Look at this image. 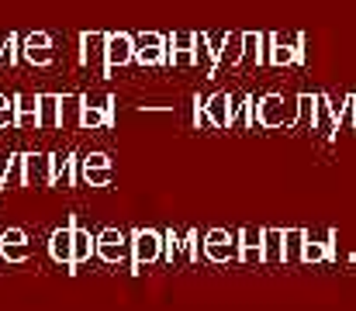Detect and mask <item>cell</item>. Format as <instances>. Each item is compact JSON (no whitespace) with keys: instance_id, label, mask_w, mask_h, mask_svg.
<instances>
[{"instance_id":"cb8c5ba5","label":"cell","mask_w":356,"mask_h":311,"mask_svg":"<svg viewBox=\"0 0 356 311\" xmlns=\"http://www.w3.org/2000/svg\"><path fill=\"white\" fill-rule=\"evenodd\" d=\"M343 128H356V94L343 97V111H339V131Z\"/></svg>"},{"instance_id":"83f0119b","label":"cell","mask_w":356,"mask_h":311,"mask_svg":"<svg viewBox=\"0 0 356 311\" xmlns=\"http://www.w3.org/2000/svg\"><path fill=\"white\" fill-rule=\"evenodd\" d=\"M0 128H14V97L0 94Z\"/></svg>"},{"instance_id":"9c48e42d","label":"cell","mask_w":356,"mask_h":311,"mask_svg":"<svg viewBox=\"0 0 356 311\" xmlns=\"http://www.w3.org/2000/svg\"><path fill=\"white\" fill-rule=\"evenodd\" d=\"M166 38L163 35H156V31H142L138 38H135V59L142 63V66H159L163 59H166Z\"/></svg>"},{"instance_id":"52a82bcc","label":"cell","mask_w":356,"mask_h":311,"mask_svg":"<svg viewBox=\"0 0 356 311\" xmlns=\"http://www.w3.org/2000/svg\"><path fill=\"white\" fill-rule=\"evenodd\" d=\"M339 111H343V104H332L325 94H315V118H312L315 131H322L325 138H332L339 131Z\"/></svg>"},{"instance_id":"f1b7e54d","label":"cell","mask_w":356,"mask_h":311,"mask_svg":"<svg viewBox=\"0 0 356 311\" xmlns=\"http://www.w3.org/2000/svg\"><path fill=\"white\" fill-rule=\"evenodd\" d=\"M315 118V97L312 94H301L298 97V121H312Z\"/></svg>"},{"instance_id":"9a60e30c","label":"cell","mask_w":356,"mask_h":311,"mask_svg":"<svg viewBox=\"0 0 356 311\" xmlns=\"http://www.w3.org/2000/svg\"><path fill=\"white\" fill-rule=\"evenodd\" d=\"M83 94H63L59 97V128H80V118H83Z\"/></svg>"},{"instance_id":"603a6c76","label":"cell","mask_w":356,"mask_h":311,"mask_svg":"<svg viewBox=\"0 0 356 311\" xmlns=\"http://www.w3.org/2000/svg\"><path fill=\"white\" fill-rule=\"evenodd\" d=\"M218 56H222V63H229V66L242 63V31L225 35V49H218Z\"/></svg>"},{"instance_id":"e0dca14e","label":"cell","mask_w":356,"mask_h":311,"mask_svg":"<svg viewBox=\"0 0 356 311\" xmlns=\"http://www.w3.org/2000/svg\"><path fill=\"white\" fill-rule=\"evenodd\" d=\"M14 128H38V97H14Z\"/></svg>"},{"instance_id":"3957f363","label":"cell","mask_w":356,"mask_h":311,"mask_svg":"<svg viewBox=\"0 0 356 311\" xmlns=\"http://www.w3.org/2000/svg\"><path fill=\"white\" fill-rule=\"evenodd\" d=\"M242 256V242H238V232L229 235L225 228H211L204 235V260L211 263H236Z\"/></svg>"},{"instance_id":"5b68a950","label":"cell","mask_w":356,"mask_h":311,"mask_svg":"<svg viewBox=\"0 0 356 311\" xmlns=\"http://www.w3.org/2000/svg\"><path fill=\"white\" fill-rule=\"evenodd\" d=\"M73 228H76V221L70 218L63 228H56V232L49 235V256H52L59 266H66L70 273H73Z\"/></svg>"},{"instance_id":"5bb4252c","label":"cell","mask_w":356,"mask_h":311,"mask_svg":"<svg viewBox=\"0 0 356 311\" xmlns=\"http://www.w3.org/2000/svg\"><path fill=\"white\" fill-rule=\"evenodd\" d=\"M76 166H80V156L76 152L52 156V187H73L76 184Z\"/></svg>"},{"instance_id":"6da1fadb","label":"cell","mask_w":356,"mask_h":311,"mask_svg":"<svg viewBox=\"0 0 356 311\" xmlns=\"http://www.w3.org/2000/svg\"><path fill=\"white\" fill-rule=\"evenodd\" d=\"M294 128L298 125V101H284L280 94H266L252 101V128Z\"/></svg>"},{"instance_id":"7c38bea8","label":"cell","mask_w":356,"mask_h":311,"mask_svg":"<svg viewBox=\"0 0 356 311\" xmlns=\"http://www.w3.org/2000/svg\"><path fill=\"white\" fill-rule=\"evenodd\" d=\"M332 242H336V232L325 228V232H308L305 235V253H301V263H322L332 256Z\"/></svg>"},{"instance_id":"4fadbf2b","label":"cell","mask_w":356,"mask_h":311,"mask_svg":"<svg viewBox=\"0 0 356 311\" xmlns=\"http://www.w3.org/2000/svg\"><path fill=\"white\" fill-rule=\"evenodd\" d=\"M131 59H135V38H131V35H124V31H115V35H108V56H104L108 70L128 66Z\"/></svg>"},{"instance_id":"44dd1931","label":"cell","mask_w":356,"mask_h":311,"mask_svg":"<svg viewBox=\"0 0 356 311\" xmlns=\"http://www.w3.org/2000/svg\"><path fill=\"white\" fill-rule=\"evenodd\" d=\"M263 263H284V232L263 228Z\"/></svg>"},{"instance_id":"f546056e","label":"cell","mask_w":356,"mask_h":311,"mask_svg":"<svg viewBox=\"0 0 356 311\" xmlns=\"http://www.w3.org/2000/svg\"><path fill=\"white\" fill-rule=\"evenodd\" d=\"M211 49H208V35H197L194 38V63H208Z\"/></svg>"},{"instance_id":"ba28073f","label":"cell","mask_w":356,"mask_h":311,"mask_svg":"<svg viewBox=\"0 0 356 311\" xmlns=\"http://www.w3.org/2000/svg\"><path fill=\"white\" fill-rule=\"evenodd\" d=\"M104 56H108V35L104 31H83L80 35V63L83 66H104L108 70Z\"/></svg>"},{"instance_id":"7a4b0ae2","label":"cell","mask_w":356,"mask_h":311,"mask_svg":"<svg viewBox=\"0 0 356 311\" xmlns=\"http://www.w3.org/2000/svg\"><path fill=\"white\" fill-rule=\"evenodd\" d=\"M156 260H163V232L135 228L131 232V266L135 270H145Z\"/></svg>"},{"instance_id":"8fae6325","label":"cell","mask_w":356,"mask_h":311,"mask_svg":"<svg viewBox=\"0 0 356 311\" xmlns=\"http://www.w3.org/2000/svg\"><path fill=\"white\" fill-rule=\"evenodd\" d=\"M28 256H31V246H28L24 228H7V232H0V260H7V263H24Z\"/></svg>"},{"instance_id":"7402d4cb","label":"cell","mask_w":356,"mask_h":311,"mask_svg":"<svg viewBox=\"0 0 356 311\" xmlns=\"http://www.w3.org/2000/svg\"><path fill=\"white\" fill-rule=\"evenodd\" d=\"M305 228H287L284 232V263H301V253H305Z\"/></svg>"},{"instance_id":"d4e9b609","label":"cell","mask_w":356,"mask_h":311,"mask_svg":"<svg viewBox=\"0 0 356 311\" xmlns=\"http://www.w3.org/2000/svg\"><path fill=\"white\" fill-rule=\"evenodd\" d=\"M194 38H197L194 31H177V35L170 38V52H194ZM170 52H166V56H170Z\"/></svg>"},{"instance_id":"484cf974","label":"cell","mask_w":356,"mask_h":311,"mask_svg":"<svg viewBox=\"0 0 356 311\" xmlns=\"http://www.w3.org/2000/svg\"><path fill=\"white\" fill-rule=\"evenodd\" d=\"M238 242H242V249H263V228H242Z\"/></svg>"},{"instance_id":"30bf717a","label":"cell","mask_w":356,"mask_h":311,"mask_svg":"<svg viewBox=\"0 0 356 311\" xmlns=\"http://www.w3.org/2000/svg\"><path fill=\"white\" fill-rule=\"evenodd\" d=\"M21 56H24L31 66H49V63L56 59V52H52V38H49L45 31H31V35L21 42Z\"/></svg>"},{"instance_id":"2e32d148","label":"cell","mask_w":356,"mask_h":311,"mask_svg":"<svg viewBox=\"0 0 356 311\" xmlns=\"http://www.w3.org/2000/svg\"><path fill=\"white\" fill-rule=\"evenodd\" d=\"M204 111H208V118H211L215 128H229L232 125V97L229 94H211L204 101Z\"/></svg>"},{"instance_id":"d6986e66","label":"cell","mask_w":356,"mask_h":311,"mask_svg":"<svg viewBox=\"0 0 356 311\" xmlns=\"http://www.w3.org/2000/svg\"><path fill=\"white\" fill-rule=\"evenodd\" d=\"M38 128L42 131L59 128V97L56 94H38Z\"/></svg>"},{"instance_id":"ffe728a7","label":"cell","mask_w":356,"mask_h":311,"mask_svg":"<svg viewBox=\"0 0 356 311\" xmlns=\"http://www.w3.org/2000/svg\"><path fill=\"white\" fill-rule=\"evenodd\" d=\"M80 177L90 187H108L111 177H115V170H111V163H83L80 159Z\"/></svg>"},{"instance_id":"4316f807","label":"cell","mask_w":356,"mask_h":311,"mask_svg":"<svg viewBox=\"0 0 356 311\" xmlns=\"http://www.w3.org/2000/svg\"><path fill=\"white\" fill-rule=\"evenodd\" d=\"M14 45H17V38L7 31V38H0V63H7V66H14V63H17V52H14Z\"/></svg>"},{"instance_id":"ac0fdd59","label":"cell","mask_w":356,"mask_h":311,"mask_svg":"<svg viewBox=\"0 0 356 311\" xmlns=\"http://www.w3.org/2000/svg\"><path fill=\"white\" fill-rule=\"evenodd\" d=\"M90 256H97V235H90L87 228H73V266L87 263Z\"/></svg>"},{"instance_id":"277c9868","label":"cell","mask_w":356,"mask_h":311,"mask_svg":"<svg viewBox=\"0 0 356 311\" xmlns=\"http://www.w3.org/2000/svg\"><path fill=\"white\" fill-rule=\"evenodd\" d=\"M128 253H131V242H128V235L121 232V228H104L101 235H97V256L104 260V263H124L128 260Z\"/></svg>"},{"instance_id":"8992f818","label":"cell","mask_w":356,"mask_h":311,"mask_svg":"<svg viewBox=\"0 0 356 311\" xmlns=\"http://www.w3.org/2000/svg\"><path fill=\"white\" fill-rule=\"evenodd\" d=\"M24 187H52V156L45 152L24 156Z\"/></svg>"}]
</instances>
